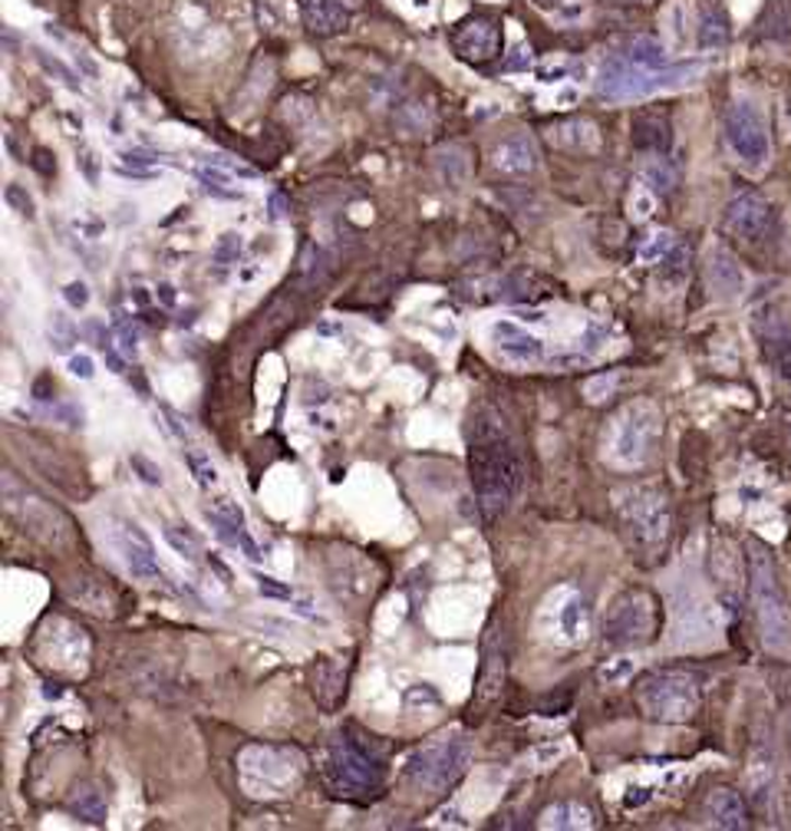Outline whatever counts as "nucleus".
Returning a JSON list of instances; mask_svg holds the SVG:
<instances>
[{"label": "nucleus", "instance_id": "nucleus-1", "mask_svg": "<svg viewBox=\"0 0 791 831\" xmlns=\"http://www.w3.org/2000/svg\"><path fill=\"white\" fill-rule=\"evenodd\" d=\"M469 469L485 522H498L524 485V456L495 409H479L469 423Z\"/></svg>", "mask_w": 791, "mask_h": 831}, {"label": "nucleus", "instance_id": "nucleus-2", "mask_svg": "<svg viewBox=\"0 0 791 831\" xmlns=\"http://www.w3.org/2000/svg\"><path fill=\"white\" fill-rule=\"evenodd\" d=\"M699 73H703V63H676V67H663V70H644V67L630 63L627 57H611L598 77V96L611 100V103H634V100H647L653 93L689 86Z\"/></svg>", "mask_w": 791, "mask_h": 831}, {"label": "nucleus", "instance_id": "nucleus-3", "mask_svg": "<svg viewBox=\"0 0 791 831\" xmlns=\"http://www.w3.org/2000/svg\"><path fill=\"white\" fill-rule=\"evenodd\" d=\"M748 587H752V604H755V617H758V631L762 641L771 654H788L791 651V617L778 587V574H775V561L771 554L752 541L748 545Z\"/></svg>", "mask_w": 791, "mask_h": 831}, {"label": "nucleus", "instance_id": "nucleus-4", "mask_svg": "<svg viewBox=\"0 0 791 831\" xmlns=\"http://www.w3.org/2000/svg\"><path fill=\"white\" fill-rule=\"evenodd\" d=\"M241 788L251 798H287L304 779V756L284 746H248L238 765Z\"/></svg>", "mask_w": 791, "mask_h": 831}, {"label": "nucleus", "instance_id": "nucleus-5", "mask_svg": "<svg viewBox=\"0 0 791 831\" xmlns=\"http://www.w3.org/2000/svg\"><path fill=\"white\" fill-rule=\"evenodd\" d=\"M663 433V415L657 409V402L650 399H634L627 402L617 415H614V426H611V440H607V456L614 466L621 469H637L644 466Z\"/></svg>", "mask_w": 791, "mask_h": 831}, {"label": "nucleus", "instance_id": "nucleus-6", "mask_svg": "<svg viewBox=\"0 0 791 831\" xmlns=\"http://www.w3.org/2000/svg\"><path fill=\"white\" fill-rule=\"evenodd\" d=\"M0 492H4V508L24 525L27 535H34L37 541H44L50 548H67L70 545V538H73L70 518L50 499H44L40 492H34L14 472H4Z\"/></svg>", "mask_w": 791, "mask_h": 831}, {"label": "nucleus", "instance_id": "nucleus-7", "mask_svg": "<svg viewBox=\"0 0 791 831\" xmlns=\"http://www.w3.org/2000/svg\"><path fill=\"white\" fill-rule=\"evenodd\" d=\"M617 515L640 551H660L666 545L673 515L666 492H660L657 485H630L617 492Z\"/></svg>", "mask_w": 791, "mask_h": 831}, {"label": "nucleus", "instance_id": "nucleus-8", "mask_svg": "<svg viewBox=\"0 0 791 831\" xmlns=\"http://www.w3.org/2000/svg\"><path fill=\"white\" fill-rule=\"evenodd\" d=\"M640 710L653 723H689L699 713L703 693L699 680L686 670H660L650 674L637 690Z\"/></svg>", "mask_w": 791, "mask_h": 831}, {"label": "nucleus", "instance_id": "nucleus-9", "mask_svg": "<svg viewBox=\"0 0 791 831\" xmlns=\"http://www.w3.org/2000/svg\"><path fill=\"white\" fill-rule=\"evenodd\" d=\"M327 772L333 779V788L340 795H353V798H369L382 788L386 779V765L376 752H369L359 739L340 733L330 746L327 756Z\"/></svg>", "mask_w": 791, "mask_h": 831}, {"label": "nucleus", "instance_id": "nucleus-10", "mask_svg": "<svg viewBox=\"0 0 791 831\" xmlns=\"http://www.w3.org/2000/svg\"><path fill=\"white\" fill-rule=\"evenodd\" d=\"M469 765H472V742L465 736H439L410 759L406 772L416 785L446 792L469 772Z\"/></svg>", "mask_w": 791, "mask_h": 831}, {"label": "nucleus", "instance_id": "nucleus-11", "mask_svg": "<svg viewBox=\"0 0 791 831\" xmlns=\"http://www.w3.org/2000/svg\"><path fill=\"white\" fill-rule=\"evenodd\" d=\"M657 634V600L650 590H624L604 620V637L614 647H640L650 644Z\"/></svg>", "mask_w": 791, "mask_h": 831}, {"label": "nucleus", "instance_id": "nucleus-12", "mask_svg": "<svg viewBox=\"0 0 791 831\" xmlns=\"http://www.w3.org/2000/svg\"><path fill=\"white\" fill-rule=\"evenodd\" d=\"M722 132H725V142L732 149V155L748 165V168H762L768 165L771 159V139H768V126L758 113L755 103L748 100H739L725 109V119H722Z\"/></svg>", "mask_w": 791, "mask_h": 831}, {"label": "nucleus", "instance_id": "nucleus-13", "mask_svg": "<svg viewBox=\"0 0 791 831\" xmlns=\"http://www.w3.org/2000/svg\"><path fill=\"white\" fill-rule=\"evenodd\" d=\"M109 545L116 548L119 561L126 564V571H129L135 581H145V584H168L165 567H162L158 558H155V545H152V538L139 528V522H132V518H113V522H109Z\"/></svg>", "mask_w": 791, "mask_h": 831}, {"label": "nucleus", "instance_id": "nucleus-14", "mask_svg": "<svg viewBox=\"0 0 791 831\" xmlns=\"http://www.w3.org/2000/svg\"><path fill=\"white\" fill-rule=\"evenodd\" d=\"M449 44L469 63H492L501 57V27L492 17H465L456 24Z\"/></svg>", "mask_w": 791, "mask_h": 831}, {"label": "nucleus", "instance_id": "nucleus-15", "mask_svg": "<svg viewBox=\"0 0 791 831\" xmlns=\"http://www.w3.org/2000/svg\"><path fill=\"white\" fill-rule=\"evenodd\" d=\"M725 229L735 238L745 242H762L771 229V204L758 195V191H742L725 204V215H722Z\"/></svg>", "mask_w": 791, "mask_h": 831}, {"label": "nucleus", "instance_id": "nucleus-16", "mask_svg": "<svg viewBox=\"0 0 791 831\" xmlns=\"http://www.w3.org/2000/svg\"><path fill=\"white\" fill-rule=\"evenodd\" d=\"M541 155L528 132H511L492 149V172L501 178H528L538 168Z\"/></svg>", "mask_w": 791, "mask_h": 831}, {"label": "nucleus", "instance_id": "nucleus-17", "mask_svg": "<svg viewBox=\"0 0 791 831\" xmlns=\"http://www.w3.org/2000/svg\"><path fill=\"white\" fill-rule=\"evenodd\" d=\"M492 340H495L498 353L511 363H541L544 360V343L511 320H498L492 327Z\"/></svg>", "mask_w": 791, "mask_h": 831}, {"label": "nucleus", "instance_id": "nucleus-18", "mask_svg": "<svg viewBox=\"0 0 791 831\" xmlns=\"http://www.w3.org/2000/svg\"><path fill=\"white\" fill-rule=\"evenodd\" d=\"M300 21L314 37H337L350 24V11L340 0H297Z\"/></svg>", "mask_w": 791, "mask_h": 831}, {"label": "nucleus", "instance_id": "nucleus-19", "mask_svg": "<svg viewBox=\"0 0 791 831\" xmlns=\"http://www.w3.org/2000/svg\"><path fill=\"white\" fill-rule=\"evenodd\" d=\"M706 278L719 297H739L745 291V271L739 268L732 251H725L719 245L709 248V255H706Z\"/></svg>", "mask_w": 791, "mask_h": 831}, {"label": "nucleus", "instance_id": "nucleus-20", "mask_svg": "<svg viewBox=\"0 0 791 831\" xmlns=\"http://www.w3.org/2000/svg\"><path fill=\"white\" fill-rule=\"evenodd\" d=\"M634 145L650 155H666L673 145V126L660 113H640L634 119Z\"/></svg>", "mask_w": 791, "mask_h": 831}, {"label": "nucleus", "instance_id": "nucleus-21", "mask_svg": "<svg viewBox=\"0 0 791 831\" xmlns=\"http://www.w3.org/2000/svg\"><path fill=\"white\" fill-rule=\"evenodd\" d=\"M706 811L716 828H729V831L748 828V808L735 788H716L706 801Z\"/></svg>", "mask_w": 791, "mask_h": 831}, {"label": "nucleus", "instance_id": "nucleus-22", "mask_svg": "<svg viewBox=\"0 0 791 831\" xmlns=\"http://www.w3.org/2000/svg\"><path fill=\"white\" fill-rule=\"evenodd\" d=\"M205 518H209V525L215 528V535H219L225 545H232L235 551H241L248 561H261V558H264L261 545L251 538V531H248L245 525H238V522H228V518H222V515H219V512H212V508H205Z\"/></svg>", "mask_w": 791, "mask_h": 831}, {"label": "nucleus", "instance_id": "nucleus-23", "mask_svg": "<svg viewBox=\"0 0 791 831\" xmlns=\"http://www.w3.org/2000/svg\"><path fill=\"white\" fill-rule=\"evenodd\" d=\"M557 631L570 644H577V641L587 637V600L580 594L567 590V600L557 607Z\"/></svg>", "mask_w": 791, "mask_h": 831}, {"label": "nucleus", "instance_id": "nucleus-24", "mask_svg": "<svg viewBox=\"0 0 791 831\" xmlns=\"http://www.w3.org/2000/svg\"><path fill=\"white\" fill-rule=\"evenodd\" d=\"M67 811L86 824H103L106 821V798L99 795V788L93 785H80L70 798H67Z\"/></svg>", "mask_w": 791, "mask_h": 831}, {"label": "nucleus", "instance_id": "nucleus-25", "mask_svg": "<svg viewBox=\"0 0 791 831\" xmlns=\"http://www.w3.org/2000/svg\"><path fill=\"white\" fill-rule=\"evenodd\" d=\"M538 824L541 828H593V815L580 801H557L541 811Z\"/></svg>", "mask_w": 791, "mask_h": 831}, {"label": "nucleus", "instance_id": "nucleus-26", "mask_svg": "<svg viewBox=\"0 0 791 831\" xmlns=\"http://www.w3.org/2000/svg\"><path fill=\"white\" fill-rule=\"evenodd\" d=\"M554 139L564 145V149H574V152H593L601 142L598 136V126H593L590 119H570V122H560L554 129Z\"/></svg>", "mask_w": 791, "mask_h": 831}, {"label": "nucleus", "instance_id": "nucleus-27", "mask_svg": "<svg viewBox=\"0 0 791 831\" xmlns=\"http://www.w3.org/2000/svg\"><path fill=\"white\" fill-rule=\"evenodd\" d=\"M436 168H439V175L449 188H462V182L469 175V159L459 145H446V149L436 152Z\"/></svg>", "mask_w": 791, "mask_h": 831}, {"label": "nucleus", "instance_id": "nucleus-28", "mask_svg": "<svg viewBox=\"0 0 791 831\" xmlns=\"http://www.w3.org/2000/svg\"><path fill=\"white\" fill-rule=\"evenodd\" d=\"M630 63H637V67H644V70H663V67H670L666 63V50H663V44L660 40H653V37H637L630 47H627V54H624Z\"/></svg>", "mask_w": 791, "mask_h": 831}, {"label": "nucleus", "instance_id": "nucleus-29", "mask_svg": "<svg viewBox=\"0 0 791 831\" xmlns=\"http://www.w3.org/2000/svg\"><path fill=\"white\" fill-rule=\"evenodd\" d=\"M198 182H202V188L209 191V195H215V198H245L238 188H235V175L232 172H225V168H219V165H205V168H198Z\"/></svg>", "mask_w": 791, "mask_h": 831}, {"label": "nucleus", "instance_id": "nucleus-30", "mask_svg": "<svg viewBox=\"0 0 791 831\" xmlns=\"http://www.w3.org/2000/svg\"><path fill=\"white\" fill-rule=\"evenodd\" d=\"M185 463H188V469H191V476H194V485L202 489V492H212V489L222 485V476H219V466L212 463V456L198 453V449H188V453H185Z\"/></svg>", "mask_w": 791, "mask_h": 831}, {"label": "nucleus", "instance_id": "nucleus-31", "mask_svg": "<svg viewBox=\"0 0 791 831\" xmlns=\"http://www.w3.org/2000/svg\"><path fill=\"white\" fill-rule=\"evenodd\" d=\"M729 44V24L719 11H706L699 21V47L703 50H722Z\"/></svg>", "mask_w": 791, "mask_h": 831}, {"label": "nucleus", "instance_id": "nucleus-32", "mask_svg": "<svg viewBox=\"0 0 791 831\" xmlns=\"http://www.w3.org/2000/svg\"><path fill=\"white\" fill-rule=\"evenodd\" d=\"M765 353L771 360V366L778 370V376L784 383H791V333H775L765 340Z\"/></svg>", "mask_w": 791, "mask_h": 831}, {"label": "nucleus", "instance_id": "nucleus-33", "mask_svg": "<svg viewBox=\"0 0 791 831\" xmlns=\"http://www.w3.org/2000/svg\"><path fill=\"white\" fill-rule=\"evenodd\" d=\"M323 271H327V255H323V248H320V245H307L304 255H300V261H297V278H300L304 284H317V281L323 278Z\"/></svg>", "mask_w": 791, "mask_h": 831}, {"label": "nucleus", "instance_id": "nucleus-34", "mask_svg": "<svg viewBox=\"0 0 791 831\" xmlns=\"http://www.w3.org/2000/svg\"><path fill=\"white\" fill-rule=\"evenodd\" d=\"M241 251H245L241 235H222L219 245H215V251H212V261H215L219 271H228V268H235L241 261Z\"/></svg>", "mask_w": 791, "mask_h": 831}, {"label": "nucleus", "instance_id": "nucleus-35", "mask_svg": "<svg viewBox=\"0 0 791 831\" xmlns=\"http://www.w3.org/2000/svg\"><path fill=\"white\" fill-rule=\"evenodd\" d=\"M676 248V242H673V235L670 232H657V235H650L644 245H640V261L644 265H660V261H666V255Z\"/></svg>", "mask_w": 791, "mask_h": 831}, {"label": "nucleus", "instance_id": "nucleus-36", "mask_svg": "<svg viewBox=\"0 0 791 831\" xmlns=\"http://www.w3.org/2000/svg\"><path fill=\"white\" fill-rule=\"evenodd\" d=\"M4 201L14 208V212H17L21 219H27V222H34V219H37V204H34V195H31L24 185L11 182V185L4 188Z\"/></svg>", "mask_w": 791, "mask_h": 831}, {"label": "nucleus", "instance_id": "nucleus-37", "mask_svg": "<svg viewBox=\"0 0 791 831\" xmlns=\"http://www.w3.org/2000/svg\"><path fill=\"white\" fill-rule=\"evenodd\" d=\"M598 677H601V683L617 687V683H624V680H630V677H634V660H627V657H614V660H607V664L598 670Z\"/></svg>", "mask_w": 791, "mask_h": 831}, {"label": "nucleus", "instance_id": "nucleus-38", "mask_svg": "<svg viewBox=\"0 0 791 831\" xmlns=\"http://www.w3.org/2000/svg\"><path fill=\"white\" fill-rule=\"evenodd\" d=\"M644 182L650 185V191H670V188H673V172H670L666 162L657 155V159L644 168Z\"/></svg>", "mask_w": 791, "mask_h": 831}, {"label": "nucleus", "instance_id": "nucleus-39", "mask_svg": "<svg viewBox=\"0 0 791 831\" xmlns=\"http://www.w3.org/2000/svg\"><path fill=\"white\" fill-rule=\"evenodd\" d=\"M165 541L175 548V554H181L185 561H194L198 558V545H194V538L185 531V528H178V525H168L165 528Z\"/></svg>", "mask_w": 791, "mask_h": 831}, {"label": "nucleus", "instance_id": "nucleus-40", "mask_svg": "<svg viewBox=\"0 0 791 831\" xmlns=\"http://www.w3.org/2000/svg\"><path fill=\"white\" fill-rule=\"evenodd\" d=\"M113 333H116V343L122 347L126 356H135L139 353V333L129 327V320H122V314H116L113 320Z\"/></svg>", "mask_w": 791, "mask_h": 831}, {"label": "nucleus", "instance_id": "nucleus-41", "mask_svg": "<svg viewBox=\"0 0 791 831\" xmlns=\"http://www.w3.org/2000/svg\"><path fill=\"white\" fill-rule=\"evenodd\" d=\"M255 581H258V590H261L264 597H278V600H291V597H294V590H291L287 584H278V577L255 574Z\"/></svg>", "mask_w": 791, "mask_h": 831}, {"label": "nucleus", "instance_id": "nucleus-42", "mask_svg": "<svg viewBox=\"0 0 791 831\" xmlns=\"http://www.w3.org/2000/svg\"><path fill=\"white\" fill-rule=\"evenodd\" d=\"M37 60H40V67H44L47 73H57V77H60V80H63V83H67L70 90H80L76 77H73V73H70V70H67V67H63L60 60H50V54H44V50H37Z\"/></svg>", "mask_w": 791, "mask_h": 831}, {"label": "nucleus", "instance_id": "nucleus-43", "mask_svg": "<svg viewBox=\"0 0 791 831\" xmlns=\"http://www.w3.org/2000/svg\"><path fill=\"white\" fill-rule=\"evenodd\" d=\"M76 168L86 175V182H90V185H96V182H99V159H96V152H93V149H80V152H76Z\"/></svg>", "mask_w": 791, "mask_h": 831}, {"label": "nucleus", "instance_id": "nucleus-44", "mask_svg": "<svg viewBox=\"0 0 791 831\" xmlns=\"http://www.w3.org/2000/svg\"><path fill=\"white\" fill-rule=\"evenodd\" d=\"M67 370H70L76 379H93V376H96V363H93L90 353H73V356L67 360Z\"/></svg>", "mask_w": 791, "mask_h": 831}, {"label": "nucleus", "instance_id": "nucleus-45", "mask_svg": "<svg viewBox=\"0 0 791 831\" xmlns=\"http://www.w3.org/2000/svg\"><path fill=\"white\" fill-rule=\"evenodd\" d=\"M129 463H132V469L139 472V479H142L145 485H162V469H158L155 463H149L145 456H132Z\"/></svg>", "mask_w": 791, "mask_h": 831}, {"label": "nucleus", "instance_id": "nucleus-46", "mask_svg": "<svg viewBox=\"0 0 791 831\" xmlns=\"http://www.w3.org/2000/svg\"><path fill=\"white\" fill-rule=\"evenodd\" d=\"M617 386V376H593V379H587V386H583V393H587V399H604L611 389Z\"/></svg>", "mask_w": 791, "mask_h": 831}, {"label": "nucleus", "instance_id": "nucleus-47", "mask_svg": "<svg viewBox=\"0 0 791 831\" xmlns=\"http://www.w3.org/2000/svg\"><path fill=\"white\" fill-rule=\"evenodd\" d=\"M162 159H165L162 152H149V149H126V152H122V162H126V165H132V168L155 165V162H162Z\"/></svg>", "mask_w": 791, "mask_h": 831}, {"label": "nucleus", "instance_id": "nucleus-48", "mask_svg": "<svg viewBox=\"0 0 791 831\" xmlns=\"http://www.w3.org/2000/svg\"><path fill=\"white\" fill-rule=\"evenodd\" d=\"M63 301H67L73 311H83V307L90 304V288H86L83 281H73V284L63 288Z\"/></svg>", "mask_w": 791, "mask_h": 831}, {"label": "nucleus", "instance_id": "nucleus-49", "mask_svg": "<svg viewBox=\"0 0 791 831\" xmlns=\"http://www.w3.org/2000/svg\"><path fill=\"white\" fill-rule=\"evenodd\" d=\"M209 162H212V165H219V168H225V172H232V175H241V178H258V172H255L251 165L235 162V159H228V155H212Z\"/></svg>", "mask_w": 791, "mask_h": 831}, {"label": "nucleus", "instance_id": "nucleus-50", "mask_svg": "<svg viewBox=\"0 0 791 831\" xmlns=\"http://www.w3.org/2000/svg\"><path fill=\"white\" fill-rule=\"evenodd\" d=\"M268 208H271V219H274V222L287 219V212H291V208H287V198H284L281 191H274V195H271V204H268Z\"/></svg>", "mask_w": 791, "mask_h": 831}, {"label": "nucleus", "instance_id": "nucleus-51", "mask_svg": "<svg viewBox=\"0 0 791 831\" xmlns=\"http://www.w3.org/2000/svg\"><path fill=\"white\" fill-rule=\"evenodd\" d=\"M505 67H508V70H528V67H531V50H528V54H524V47L515 50V57H511Z\"/></svg>", "mask_w": 791, "mask_h": 831}, {"label": "nucleus", "instance_id": "nucleus-52", "mask_svg": "<svg viewBox=\"0 0 791 831\" xmlns=\"http://www.w3.org/2000/svg\"><path fill=\"white\" fill-rule=\"evenodd\" d=\"M76 67H83V73H86V77H93V80H96V77H99V70H96V63H93V60H90V57H86V54H76Z\"/></svg>", "mask_w": 791, "mask_h": 831}, {"label": "nucleus", "instance_id": "nucleus-53", "mask_svg": "<svg viewBox=\"0 0 791 831\" xmlns=\"http://www.w3.org/2000/svg\"><path fill=\"white\" fill-rule=\"evenodd\" d=\"M650 208H653V198H650V195H644V198L637 201V219H647V215H650Z\"/></svg>", "mask_w": 791, "mask_h": 831}, {"label": "nucleus", "instance_id": "nucleus-54", "mask_svg": "<svg viewBox=\"0 0 791 831\" xmlns=\"http://www.w3.org/2000/svg\"><path fill=\"white\" fill-rule=\"evenodd\" d=\"M158 294H162V301H165V304H175V294H172V288H168V284H162V288H158Z\"/></svg>", "mask_w": 791, "mask_h": 831}, {"label": "nucleus", "instance_id": "nucleus-55", "mask_svg": "<svg viewBox=\"0 0 791 831\" xmlns=\"http://www.w3.org/2000/svg\"><path fill=\"white\" fill-rule=\"evenodd\" d=\"M340 4H343L346 11H356V8H363V0H340Z\"/></svg>", "mask_w": 791, "mask_h": 831}, {"label": "nucleus", "instance_id": "nucleus-56", "mask_svg": "<svg viewBox=\"0 0 791 831\" xmlns=\"http://www.w3.org/2000/svg\"><path fill=\"white\" fill-rule=\"evenodd\" d=\"M621 4H634V0H621Z\"/></svg>", "mask_w": 791, "mask_h": 831}, {"label": "nucleus", "instance_id": "nucleus-57", "mask_svg": "<svg viewBox=\"0 0 791 831\" xmlns=\"http://www.w3.org/2000/svg\"><path fill=\"white\" fill-rule=\"evenodd\" d=\"M541 4H551V0H541Z\"/></svg>", "mask_w": 791, "mask_h": 831}]
</instances>
